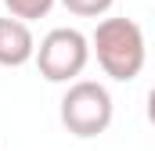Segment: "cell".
<instances>
[{
	"label": "cell",
	"mask_w": 155,
	"mask_h": 151,
	"mask_svg": "<svg viewBox=\"0 0 155 151\" xmlns=\"http://www.w3.org/2000/svg\"><path fill=\"white\" fill-rule=\"evenodd\" d=\"M90 54L97 58L101 72L116 83L137 79L144 61H148V47L144 33L134 18H101L97 29L90 33Z\"/></svg>",
	"instance_id": "obj_1"
},
{
	"label": "cell",
	"mask_w": 155,
	"mask_h": 151,
	"mask_svg": "<svg viewBox=\"0 0 155 151\" xmlns=\"http://www.w3.org/2000/svg\"><path fill=\"white\" fill-rule=\"evenodd\" d=\"M61 126L79 137V140H90V137H101L108 126H112V115H116V104H112V94L105 83H94V79H72L69 90L61 94Z\"/></svg>",
	"instance_id": "obj_2"
},
{
	"label": "cell",
	"mask_w": 155,
	"mask_h": 151,
	"mask_svg": "<svg viewBox=\"0 0 155 151\" xmlns=\"http://www.w3.org/2000/svg\"><path fill=\"white\" fill-rule=\"evenodd\" d=\"M36 69L47 83H72L83 76L87 61H90V36H83L72 25L51 29L36 47Z\"/></svg>",
	"instance_id": "obj_3"
},
{
	"label": "cell",
	"mask_w": 155,
	"mask_h": 151,
	"mask_svg": "<svg viewBox=\"0 0 155 151\" xmlns=\"http://www.w3.org/2000/svg\"><path fill=\"white\" fill-rule=\"evenodd\" d=\"M36 58V40L29 22L22 18H0V65L4 69H22Z\"/></svg>",
	"instance_id": "obj_4"
},
{
	"label": "cell",
	"mask_w": 155,
	"mask_h": 151,
	"mask_svg": "<svg viewBox=\"0 0 155 151\" xmlns=\"http://www.w3.org/2000/svg\"><path fill=\"white\" fill-rule=\"evenodd\" d=\"M4 4H7V11H11L15 18H22V22L47 18L51 7H54V0H4Z\"/></svg>",
	"instance_id": "obj_5"
},
{
	"label": "cell",
	"mask_w": 155,
	"mask_h": 151,
	"mask_svg": "<svg viewBox=\"0 0 155 151\" xmlns=\"http://www.w3.org/2000/svg\"><path fill=\"white\" fill-rule=\"evenodd\" d=\"M112 4L116 0H61V7L76 18H101V14L112 11Z\"/></svg>",
	"instance_id": "obj_6"
},
{
	"label": "cell",
	"mask_w": 155,
	"mask_h": 151,
	"mask_svg": "<svg viewBox=\"0 0 155 151\" xmlns=\"http://www.w3.org/2000/svg\"><path fill=\"white\" fill-rule=\"evenodd\" d=\"M148 122L155 126V86L148 90Z\"/></svg>",
	"instance_id": "obj_7"
}]
</instances>
